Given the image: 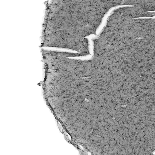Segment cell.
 I'll use <instances>...</instances> for the list:
<instances>
[{"instance_id": "6da1fadb", "label": "cell", "mask_w": 155, "mask_h": 155, "mask_svg": "<svg viewBox=\"0 0 155 155\" xmlns=\"http://www.w3.org/2000/svg\"><path fill=\"white\" fill-rule=\"evenodd\" d=\"M41 46L89 54L84 37L94 34L107 7L104 1H51L47 4Z\"/></svg>"}]
</instances>
